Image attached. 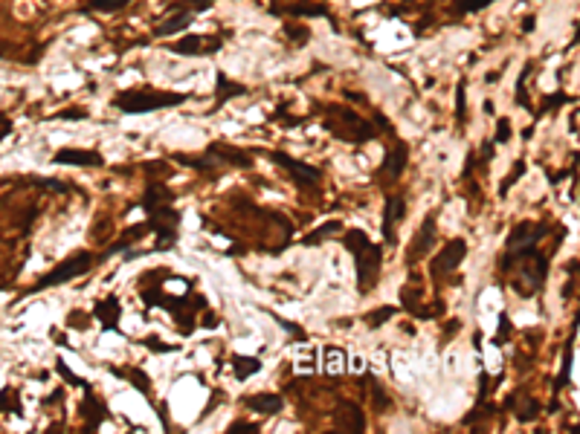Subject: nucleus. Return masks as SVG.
<instances>
[{
    "label": "nucleus",
    "mask_w": 580,
    "mask_h": 434,
    "mask_svg": "<svg viewBox=\"0 0 580 434\" xmlns=\"http://www.w3.org/2000/svg\"><path fill=\"white\" fill-rule=\"evenodd\" d=\"M171 200H174V194L163 183H148L143 200H139V206L148 211V220H146L148 232H154L151 252H168V249H174V243H178L180 211L171 206Z\"/></svg>",
    "instance_id": "f257e3e1"
},
{
    "label": "nucleus",
    "mask_w": 580,
    "mask_h": 434,
    "mask_svg": "<svg viewBox=\"0 0 580 434\" xmlns=\"http://www.w3.org/2000/svg\"><path fill=\"white\" fill-rule=\"evenodd\" d=\"M514 266H519V278H514L517 296H522V298L537 296L549 275V258L542 255L537 246H525L519 252H505V258L499 261V269L502 273H511Z\"/></svg>",
    "instance_id": "f03ea898"
},
{
    "label": "nucleus",
    "mask_w": 580,
    "mask_h": 434,
    "mask_svg": "<svg viewBox=\"0 0 580 434\" xmlns=\"http://www.w3.org/2000/svg\"><path fill=\"white\" fill-rule=\"evenodd\" d=\"M343 246L357 261V289H360V296H368L377 287V278H380L383 246H375L372 241H368V234L363 229H348V232H343Z\"/></svg>",
    "instance_id": "7ed1b4c3"
},
{
    "label": "nucleus",
    "mask_w": 580,
    "mask_h": 434,
    "mask_svg": "<svg viewBox=\"0 0 580 434\" xmlns=\"http://www.w3.org/2000/svg\"><path fill=\"white\" fill-rule=\"evenodd\" d=\"M322 124L331 136H337L340 142H348V145H366V142L380 136L377 124L368 119H360V113H354L351 107H337V104L325 107Z\"/></svg>",
    "instance_id": "20e7f679"
},
{
    "label": "nucleus",
    "mask_w": 580,
    "mask_h": 434,
    "mask_svg": "<svg viewBox=\"0 0 580 434\" xmlns=\"http://www.w3.org/2000/svg\"><path fill=\"white\" fill-rule=\"evenodd\" d=\"M189 96L186 93H163V90H122L113 96V107L119 113H151V111H166V107H178Z\"/></svg>",
    "instance_id": "39448f33"
},
{
    "label": "nucleus",
    "mask_w": 580,
    "mask_h": 434,
    "mask_svg": "<svg viewBox=\"0 0 580 434\" xmlns=\"http://www.w3.org/2000/svg\"><path fill=\"white\" fill-rule=\"evenodd\" d=\"M91 264H93V255L91 252H76V255H70V258H64L58 266H52L49 273L35 284L29 293H41V289H47V287H58V284H67V281H73V278H79V275H84L87 269H91Z\"/></svg>",
    "instance_id": "423d86ee"
},
{
    "label": "nucleus",
    "mask_w": 580,
    "mask_h": 434,
    "mask_svg": "<svg viewBox=\"0 0 580 434\" xmlns=\"http://www.w3.org/2000/svg\"><path fill=\"white\" fill-rule=\"evenodd\" d=\"M467 255V241L464 238H453L435 252V258L430 261V278L435 284H441L444 275H453V269H459Z\"/></svg>",
    "instance_id": "0eeeda50"
},
{
    "label": "nucleus",
    "mask_w": 580,
    "mask_h": 434,
    "mask_svg": "<svg viewBox=\"0 0 580 434\" xmlns=\"http://www.w3.org/2000/svg\"><path fill=\"white\" fill-rule=\"evenodd\" d=\"M267 156L276 162L279 168H285V171L290 174V179H293V186H296V188L308 191V188H316V186H320V179H322V171H320V168L308 166V162H299V159L288 156L285 151H270Z\"/></svg>",
    "instance_id": "6e6552de"
},
{
    "label": "nucleus",
    "mask_w": 580,
    "mask_h": 434,
    "mask_svg": "<svg viewBox=\"0 0 580 434\" xmlns=\"http://www.w3.org/2000/svg\"><path fill=\"white\" fill-rule=\"evenodd\" d=\"M549 234V223H534V220H522L519 226H514V232L508 234L505 241V252H519L525 246H537L542 238Z\"/></svg>",
    "instance_id": "1a4fd4ad"
},
{
    "label": "nucleus",
    "mask_w": 580,
    "mask_h": 434,
    "mask_svg": "<svg viewBox=\"0 0 580 434\" xmlns=\"http://www.w3.org/2000/svg\"><path fill=\"white\" fill-rule=\"evenodd\" d=\"M407 159H409V148H407L403 142H398L395 148L383 156V166L375 171V179H377L380 186L395 183V179L403 174V168H407Z\"/></svg>",
    "instance_id": "9d476101"
},
{
    "label": "nucleus",
    "mask_w": 580,
    "mask_h": 434,
    "mask_svg": "<svg viewBox=\"0 0 580 434\" xmlns=\"http://www.w3.org/2000/svg\"><path fill=\"white\" fill-rule=\"evenodd\" d=\"M221 44L224 38H218V35H189V38L171 44L168 49L178 52V56H212V52L221 49Z\"/></svg>",
    "instance_id": "9b49d317"
},
{
    "label": "nucleus",
    "mask_w": 580,
    "mask_h": 434,
    "mask_svg": "<svg viewBox=\"0 0 580 434\" xmlns=\"http://www.w3.org/2000/svg\"><path fill=\"white\" fill-rule=\"evenodd\" d=\"M435 220H438V214H435V211H430V214L424 217V223H421L418 234H415L412 243H409V252H407V266H415V264H418V261L430 252V246H432V241H435Z\"/></svg>",
    "instance_id": "f8f14e48"
},
{
    "label": "nucleus",
    "mask_w": 580,
    "mask_h": 434,
    "mask_svg": "<svg viewBox=\"0 0 580 434\" xmlns=\"http://www.w3.org/2000/svg\"><path fill=\"white\" fill-rule=\"evenodd\" d=\"M52 162L56 166H76V168H99L104 166V156L96 148H58Z\"/></svg>",
    "instance_id": "ddd939ff"
},
{
    "label": "nucleus",
    "mask_w": 580,
    "mask_h": 434,
    "mask_svg": "<svg viewBox=\"0 0 580 434\" xmlns=\"http://www.w3.org/2000/svg\"><path fill=\"white\" fill-rule=\"evenodd\" d=\"M206 151L212 154L221 166H235V168H250L253 166V156L247 151L233 148V145H226V142H212Z\"/></svg>",
    "instance_id": "4468645a"
},
{
    "label": "nucleus",
    "mask_w": 580,
    "mask_h": 434,
    "mask_svg": "<svg viewBox=\"0 0 580 434\" xmlns=\"http://www.w3.org/2000/svg\"><path fill=\"white\" fill-rule=\"evenodd\" d=\"M81 417H84V431H96L104 420L111 417V411H108V405L104 403H99L96 396H93V391L87 388L84 391V403H81Z\"/></svg>",
    "instance_id": "2eb2a0df"
},
{
    "label": "nucleus",
    "mask_w": 580,
    "mask_h": 434,
    "mask_svg": "<svg viewBox=\"0 0 580 434\" xmlns=\"http://www.w3.org/2000/svg\"><path fill=\"white\" fill-rule=\"evenodd\" d=\"M407 214V203H403V197H386L383 203V241L386 243H395V226L398 220Z\"/></svg>",
    "instance_id": "dca6fc26"
},
{
    "label": "nucleus",
    "mask_w": 580,
    "mask_h": 434,
    "mask_svg": "<svg viewBox=\"0 0 580 434\" xmlns=\"http://www.w3.org/2000/svg\"><path fill=\"white\" fill-rule=\"evenodd\" d=\"M334 426L340 431H363L366 428L363 408L357 403H340V408L334 411Z\"/></svg>",
    "instance_id": "f3484780"
},
{
    "label": "nucleus",
    "mask_w": 580,
    "mask_h": 434,
    "mask_svg": "<svg viewBox=\"0 0 580 434\" xmlns=\"http://www.w3.org/2000/svg\"><path fill=\"white\" fill-rule=\"evenodd\" d=\"M119 316H122V307H119V298L116 296H104L93 307V319L102 321L104 330H116L119 328Z\"/></svg>",
    "instance_id": "a211bd4d"
},
{
    "label": "nucleus",
    "mask_w": 580,
    "mask_h": 434,
    "mask_svg": "<svg viewBox=\"0 0 580 434\" xmlns=\"http://www.w3.org/2000/svg\"><path fill=\"white\" fill-rule=\"evenodd\" d=\"M241 405H247L256 414H265V417H273V414L285 408V400L279 394H253V396H244Z\"/></svg>",
    "instance_id": "6ab92c4d"
},
{
    "label": "nucleus",
    "mask_w": 580,
    "mask_h": 434,
    "mask_svg": "<svg viewBox=\"0 0 580 434\" xmlns=\"http://www.w3.org/2000/svg\"><path fill=\"white\" fill-rule=\"evenodd\" d=\"M195 21V15L189 12H178V15H168L163 24L154 26V38H166V35H178V32H186Z\"/></svg>",
    "instance_id": "aec40b11"
},
{
    "label": "nucleus",
    "mask_w": 580,
    "mask_h": 434,
    "mask_svg": "<svg viewBox=\"0 0 580 434\" xmlns=\"http://www.w3.org/2000/svg\"><path fill=\"white\" fill-rule=\"evenodd\" d=\"M171 159L174 162H180V166H186V168H195V171H203V174H212L221 162L209 154V151H203V154H198V156H189V154H171Z\"/></svg>",
    "instance_id": "412c9836"
},
{
    "label": "nucleus",
    "mask_w": 580,
    "mask_h": 434,
    "mask_svg": "<svg viewBox=\"0 0 580 434\" xmlns=\"http://www.w3.org/2000/svg\"><path fill=\"white\" fill-rule=\"evenodd\" d=\"M113 376H122V379H128V383L146 396V400H151V379L146 371H139V368H111Z\"/></svg>",
    "instance_id": "4be33fe9"
},
{
    "label": "nucleus",
    "mask_w": 580,
    "mask_h": 434,
    "mask_svg": "<svg viewBox=\"0 0 580 434\" xmlns=\"http://www.w3.org/2000/svg\"><path fill=\"white\" fill-rule=\"evenodd\" d=\"M574 333H577V324L572 328V336H569V341H566L563 362H560V376L554 379V396H557L560 391H566V385H569V376H572V351H574Z\"/></svg>",
    "instance_id": "5701e85b"
},
{
    "label": "nucleus",
    "mask_w": 580,
    "mask_h": 434,
    "mask_svg": "<svg viewBox=\"0 0 580 434\" xmlns=\"http://www.w3.org/2000/svg\"><path fill=\"white\" fill-rule=\"evenodd\" d=\"M238 96H247V87L244 84H235L224 76V72H218V87H215V99H218V107H224L226 102H233Z\"/></svg>",
    "instance_id": "b1692460"
},
{
    "label": "nucleus",
    "mask_w": 580,
    "mask_h": 434,
    "mask_svg": "<svg viewBox=\"0 0 580 434\" xmlns=\"http://www.w3.org/2000/svg\"><path fill=\"white\" fill-rule=\"evenodd\" d=\"M230 365H233V371H235L238 379H250L253 373L261 371V359H258V356H241V353H233Z\"/></svg>",
    "instance_id": "393cba45"
},
{
    "label": "nucleus",
    "mask_w": 580,
    "mask_h": 434,
    "mask_svg": "<svg viewBox=\"0 0 580 434\" xmlns=\"http://www.w3.org/2000/svg\"><path fill=\"white\" fill-rule=\"evenodd\" d=\"M273 12L276 15H296V17H308V15H313V17H328V9L325 6H320V3H290V6H273Z\"/></svg>",
    "instance_id": "a878e982"
},
{
    "label": "nucleus",
    "mask_w": 580,
    "mask_h": 434,
    "mask_svg": "<svg viewBox=\"0 0 580 434\" xmlns=\"http://www.w3.org/2000/svg\"><path fill=\"white\" fill-rule=\"evenodd\" d=\"M325 359H328V365H325V373H328V376H334V373H345V368H348V353H345L343 348L328 345V348H325Z\"/></svg>",
    "instance_id": "bb28decb"
},
{
    "label": "nucleus",
    "mask_w": 580,
    "mask_h": 434,
    "mask_svg": "<svg viewBox=\"0 0 580 434\" xmlns=\"http://www.w3.org/2000/svg\"><path fill=\"white\" fill-rule=\"evenodd\" d=\"M574 102H577L574 96L563 93V90H557V93H551V96H546V99H542V107H540V111H534V119L546 116V113H554L560 104H574Z\"/></svg>",
    "instance_id": "cd10ccee"
},
{
    "label": "nucleus",
    "mask_w": 580,
    "mask_h": 434,
    "mask_svg": "<svg viewBox=\"0 0 580 434\" xmlns=\"http://www.w3.org/2000/svg\"><path fill=\"white\" fill-rule=\"evenodd\" d=\"M215 0H174V3L166 9L168 15L171 12H189V15H198V12H206V9H212Z\"/></svg>",
    "instance_id": "c85d7f7f"
},
{
    "label": "nucleus",
    "mask_w": 580,
    "mask_h": 434,
    "mask_svg": "<svg viewBox=\"0 0 580 434\" xmlns=\"http://www.w3.org/2000/svg\"><path fill=\"white\" fill-rule=\"evenodd\" d=\"M340 229H343V223H337V220H328V223H322V226L316 229V232H311V234H308V238H305L302 243H305V246H320L325 238H331V234H337Z\"/></svg>",
    "instance_id": "c756f323"
},
{
    "label": "nucleus",
    "mask_w": 580,
    "mask_h": 434,
    "mask_svg": "<svg viewBox=\"0 0 580 434\" xmlns=\"http://www.w3.org/2000/svg\"><path fill=\"white\" fill-rule=\"evenodd\" d=\"M392 316H398V307H377V310L366 313V316H363V321L368 324V328H380V324H386Z\"/></svg>",
    "instance_id": "7c9ffc66"
},
{
    "label": "nucleus",
    "mask_w": 580,
    "mask_h": 434,
    "mask_svg": "<svg viewBox=\"0 0 580 434\" xmlns=\"http://www.w3.org/2000/svg\"><path fill=\"white\" fill-rule=\"evenodd\" d=\"M494 0H453V12L455 15H473V12H482L487 9Z\"/></svg>",
    "instance_id": "2f4dec72"
},
{
    "label": "nucleus",
    "mask_w": 580,
    "mask_h": 434,
    "mask_svg": "<svg viewBox=\"0 0 580 434\" xmlns=\"http://www.w3.org/2000/svg\"><path fill=\"white\" fill-rule=\"evenodd\" d=\"M131 0H84V9H96V12H119L125 9Z\"/></svg>",
    "instance_id": "473e14b6"
},
{
    "label": "nucleus",
    "mask_w": 580,
    "mask_h": 434,
    "mask_svg": "<svg viewBox=\"0 0 580 434\" xmlns=\"http://www.w3.org/2000/svg\"><path fill=\"white\" fill-rule=\"evenodd\" d=\"M525 168H528V166H525V159H517V162H514V168L508 171V177H505V183L499 186V194H502V197H505L508 191H511V186H517V183H519V177L525 174Z\"/></svg>",
    "instance_id": "72a5a7b5"
},
{
    "label": "nucleus",
    "mask_w": 580,
    "mask_h": 434,
    "mask_svg": "<svg viewBox=\"0 0 580 434\" xmlns=\"http://www.w3.org/2000/svg\"><path fill=\"white\" fill-rule=\"evenodd\" d=\"M56 371L64 376V383H67V385H76V388H81V391H87V388H91V383H87V379L76 376L73 371H70V368L64 365V359H58V362H56Z\"/></svg>",
    "instance_id": "f704fd0d"
},
{
    "label": "nucleus",
    "mask_w": 580,
    "mask_h": 434,
    "mask_svg": "<svg viewBox=\"0 0 580 434\" xmlns=\"http://www.w3.org/2000/svg\"><path fill=\"white\" fill-rule=\"evenodd\" d=\"M511 319H508V313H499V328H496V336H494V345L502 348L508 339H511Z\"/></svg>",
    "instance_id": "c9c22d12"
},
{
    "label": "nucleus",
    "mask_w": 580,
    "mask_h": 434,
    "mask_svg": "<svg viewBox=\"0 0 580 434\" xmlns=\"http://www.w3.org/2000/svg\"><path fill=\"white\" fill-rule=\"evenodd\" d=\"M528 72H531V64L525 67V72H522L519 81H517V104H519V107H525V111H531V113H534V107H531V102H528V93H525V79H528Z\"/></svg>",
    "instance_id": "e433bc0d"
},
{
    "label": "nucleus",
    "mask_w": 580,
    "mask_h": 434,
    "mask_svg": "<svg viewBox=\"0 0 580 434\" xmlns=\"http://www.w3.org/2000/svg\"><path fill=\"white\" fill-rule=\"evenodd\" d=\"M467 119V104H464V81H459V87H455V122L464 124Z\"/></svg>",
    "instance_id": "4c0bfd02"
},
{
    "label": "nucleus",
    "mask_w": 580,
    "mask_h": 434,
    "mask_svg": "<svg viewBox=\"0 0 580 434\" xmlns=\"http://www.w3.org/2000/svg\"><path fill=\"white\" fill-rule=\"evenodd\" d=\"M91 113L84 111V107H67V111H58V113H52V119H61V122H81L87 119Z\"/></svg>",
    "instance_id": "58836bf2"
},
{
    "label": "nucleus",
    "mask_w": 580,
    "mask_h": 434,
    "mask_svg": "<svg viewBox=\"0 0 580 434\" xmlns=\"http://www.w3.org/2000/svg\"><path fill=\"white\" fill-rule=\"evenodd\" d=\"M508 139H511V119H505V116H502L499 124H496V136L490 139V142H494V145H505Z\"/></svg>",
    "instance_id": "ea45409f"
},
{
    "label": "nucleus",
    "mask_w": 580,
    "mask_h": 434,
    "mask_svg": "<svg viewBox=\"0 0 580 434\" xmlns=\"http://www.w3.org/2000/svg\"><path fill=\"white\" fill-rule=\"evenodd\" d=\"M67 321H70V328H76V330H87V324H91V313H84V310H73Z\"/></svg>",
    "instance_id": "a19ab883"
},
{
    "label": "nucleus",
    "mask_w": 580,
    "mask_h": 434,
    "mask_svg": "<svg viewBox=\"0 0 580 434\" xmlns=\"http://www.w3.org/2000/svg\"><path fill=\"white\" fill-rule=\"evenodd\" d=\"M143 345H146L148 351H154V353H171V351H178V345H163V341L157 339V336L143 339Z\"/></svg>",
    "instance_id": "79ce46f5"
},
{
    "label": "nucleus",
    "mask_w": 580,
    "mask_h": 434,
    "mask_svg": "<svg viewBox=\"0 0 580 434\" xmlns=\"http://www.w3.org/2000/svg\"><path fill=\"white\" fill-rule=\"evenodd\" d=\"M288 35L293 38V44H296V47H305V44H308V38H311V32H308L305 26H288Z\"/></svg>",
    "instance_id": "37998d69"
},
{
    "label": "nucleus",
    "mask_w": 580,
    "mask_h": 434,
    "mask_svg": "<svg viewBox=\"0 0 580 434\" xmlns=\"http://www.w3.org/2000/svg\"><path fill=\"white\" fill-rule=\"evenodd\" d=\"M258 426L256 423H233L230 426V434H256Z\"/></svg>",
    "instance_id": "c03bdc74"
},
{
    "label": "nucleus",
    "mask_w": 580,
    "mask_h": 434,
    "mask_svg": "<svg viewBox=\"0 0 580 434\" xmlns=\"http://www.w3.org/2000/svg\"><path fill=\"white\" fill-rule=\"evenodd\" d=\"M32 183H38V186H44V188H52V191H64V188H67L64 183H58V179H44V177H35Z\"/></svg>",
    "instance_id": "a18cd8bd"
},
{
    "label": "nucleus",
    "mask_w": 580,
    "mask_h": 434,
    "mask_svg": "<svg viewBox=\"0 0 580 434\" xmlns=\"http://www.w3.org/2000/svg\"><path fill=\"white\" fill-rule=\"evenodd\" d=\"M479 159H482V166H487V162L494 159V142H485V145H482V154H479Z\"/></svg>",
    "instance_id": "49530a36"
},
{
    "label": "nucleus",
    "mask_w": 580,
    "mask_h": 434,
    "mask_svg": "<svg viewBox=\"0 0 580 434\" xmlns=\"http://www.w3.org/2000/svg\"><path fill=\"white\" fill-rule=\"evenodd\" d=\"M9 134H12V122L6 116H0V142H3Z\"/></svg>",
    "instance_id": "de8ad7c7"
},
{
    "label": "nucleus",
    "mask_w": 580,
    "mask_h": 434,
    "mask_svg": "<svg viewBox=\"0 0 580 434\" xmlns=\"http://www.w3.org/2000/svg\"><path fill=\"white\" fill-rule=\"evenodd\" d=\"M522 29H525V32H531V29H534V17H525V24H522Z\"/></svg>",
    "instance_id": "09e8293b"
},
{
    "label": "nucleus",
    "mask_w": 580,
    "mask_h": 434,
    "mask_svg": "<svg viewBox=\"0 0 580 434\" xmlns=\"http://www.w3.org/2000/svg\"><path fill=\"white\" fill-rule=\"evenodd\" d=\"M3 52H6V47H3V44H0V56H3Z\"/></svg>",
    "instance_id": "8fccbe9b"
}]
</instances>
